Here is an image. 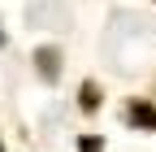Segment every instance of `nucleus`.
<instances>
[{"label":"nucleus","instance_id":"nucleus-2","mask_svg":"<svg viewBox=\"0 0 156 152\" xmlns=\"http://www.w3.org/2000/svg\"><path fill=\"white\" fill-rule=\"evenodd\" d=\"M35 65H39V74H44L48 83L61 78V52H56V48H39L35 52Z\"/></svg>","mask_w":156,"mask_h":152},{"label":"nucleus","instance_id":"nucleus-4","mask_svg":"<svg viewBox=\"0 0 156 152\" xmlns=\"http://www.w3.org/2000/svg\"><path fill=\"white\" fill-rule=\"evenodd\" d=\"M78 152H104V139H95V135H83V139H78Z\"/></svg>","mask_w":156,"mask_h":152},{"label":"nucleus","instance_id":"nucleus-1","mask_svg":"<svg viewBox=\"0 0 156 152\" xmlns=\"http://www.w3.org/2000/svg\"><path fill=\"white\" fill-rule=\"evenodd\" d=\"M126 122L139 126V130H156V109H152L147 100H130V104H126Z\"/></svg>","mask_w":156,"mask_h":152},{"label":"nucleus","instance_id":"nucleus-3","mask_svg":"<svg viewBox=\"0 0 156 152\" xmlns=\"http://www.w3.org/2000/svg\"><path fill=\"white\" fill-rule=\"evenodd\" d=\"M78 104H83L87 113H95V109H100V87H95V83H83V91H78Z\"/></svg>","mask_w":156,"mask_h":152},{"label":"nucleus","instance_id":"nucleus-5","mask_svg":"<svg viewBox=\"0 0 156 152\" xmlns=\"http://www.w3.org/2000/svg\"><path fill=\"white\" fill-rule=\"evenodd\" d=\"M0 152H5V143H0Z\"/></svg>","mask_w":156,"mask_h":152}]
</instances>
